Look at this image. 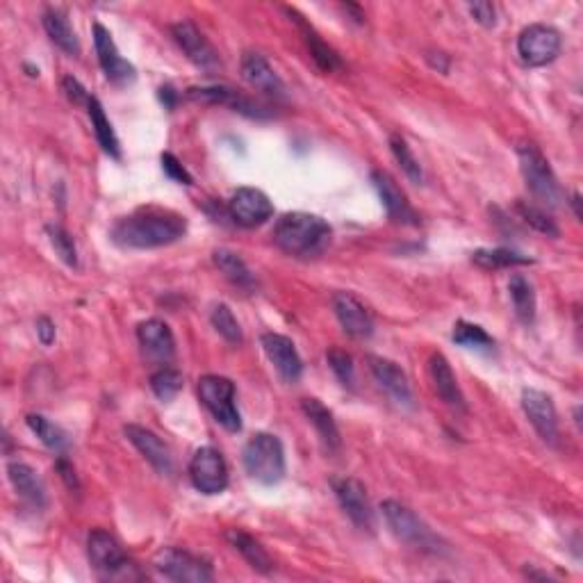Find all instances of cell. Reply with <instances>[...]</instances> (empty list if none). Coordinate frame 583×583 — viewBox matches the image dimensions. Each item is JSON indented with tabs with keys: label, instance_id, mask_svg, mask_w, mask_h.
I'll return each instance as SVG.
<instances>
[{
	"label": "cell",
	"instance_id": "5",
	"mask_svg": "<svg viewBox=\"0 0 583 583\" xmlns=\"http://www.w3.org/2000/svg\"><path fill=\"white\" fill-rule=\"evenodd\" d=\"M242 463L246 474L262 486H276L285 476V449L274 433H256L244 445Z\"/></svg>",
	"mask_w": 583,
	"mask_h": 583
},
{
	"label": "cell",
	"instance_id": "38",
	"mask_svg": "<svg viewBox=\"0 0 583 583\" xmlns=\"http://www.w3.org/2000/svg\"><path fill=\"white\" fill-rule=\"evenodd\" d=\"M451 340L456 344H461V347L467 349H492L495 347V340L490 338L486 333V328L470 324V322H456L454 326V335H451Z\"/></svg>",
	"mask_w": 583,
	"mask_h": 583
},
{
	"label": "cell",
	"instance_id": "46",
	"mask_svg": "<svg viewBox=\"0 0 583 583\" xmlns=\"http://www.w3.org/2000/svg\"><path fill=\"white\" fill-rule=\"evenodd\" d=\"M55 324H53V319L51 317H39L37 319V338L39 342L44 344V347H51V344L55 342Z\"/></svg>",
	"mask_w": 583,
	"mask_h": 583
},
{
	"label": "cell",
	"instance_id": "40",
	"mask_svg": "<svg viewBox=\"0 0 583 583\" xmlns=\"http://www.w3.org/2000/svg\"><path fill=\"white\" fill-rule=\"evenodd\" d=\"M515 210L520 212V217L524 221H527L529 226L536 228L538 233L549 235V237H558V235H561V231H558V226L554 224V219L549 217L543 208H536V205H529V203L520 201V203L515 205Z\"/></svg>",
	"mask_w": 583,
	"mask_h": 583
},
{
	"label": "cell",
	"instance_id": "32",
	"mask_svg": "<svg viewBox=\"0 0 583 583\" xmlns=\"http://www.w3.org/2000/svg\"><path fill=\"white\" fill-rule=\"evenodd\" d=\"M508 292H511V301L515 308V315L522 324H533L536 319V292L529 278L522 274H513L508 281Z\"/></svg>",
	"mask_w": 583,
	"mask_h": 583
},
{
	"label": "cell",
	"instance_id": "16",
	"mask_svg": "<svg viewBox=\"0 0 583 583\" xmlns=\"http://www.w3.org/2000/svg\"><path fill=\"white\" fill-rule=\"evenodd\" d=\"M522 410L540 438H543L547 445H556L558 442V413H556L552 397H549V394L543 390L524 388L522 390Z\"/></svg>",
	"mask_w": 583,
	"mask_h": 583
},
{
	"label": "cell",
	"instance_id": "47",
	"mask_svg": "<svg viewBox=\"0 0 583 583\" xmlns=\"http://www.w3.org/2000/svg\"><path fill=\"white\" fill-rule=\"evenodd\" d=\"M158 96H160V103L164 105L167 110H174L176 103H178V92L171 85H164L158 89Z\"/></svg>",
	"mask_w": 583,
	"mask_h": 583
},
{
	"label": "cell",
	"instance_id": "1",
	"mask_svg": "<svg viewBox=\"0 0 583 583\" xmlns=\"http://www.w3.org/2000/svg\"><path fill=\"white\" fill-rule=\"evenodd\" d=\"M187 233V219L178 212L144 208L133 215L119 219L112 228V242L121 249H160L176 244Z\"/></svg>",
	"mask_w": 583,
	"mask_h": 583
},
{
	"label": "cell",
	"instance_id": "27",
	"mask_svg": "<svg viewBox=\"0 0 583 583\" xmlns=\"http://www.w3.org/2000/svg\"><path fill=\"white\" fill-rule=\"evenodd\" d=\"M41 23H44L48 39H51L60 51L73 57L80 55V41H78L76 30L71 28L67 12L60 10V7H48L44 16H41Z\"/></svg>",
	"mask_w": 583,
	"mask_h": 583
},
{
	"label": "cell",
	"instance_id": "14",
	"mask_svg": "<svg viewBox=\"0 0 583 583\" xmlns=\"http://www.w3.org/2000/svg\"><path fill=\"white\" fill-rule=\"evenodd\" d=\"M94 46L98 55V64L112 85H130L137 78V71L126 57H121L117 44L110 35V30L103 23H94Z\"/></svg>",
	"mask_w": 583,
	"mask_h": 583
},
{
	"label": "cell",
	"instance_id": "21",
	"mask_svg": "<svg viewBox=\"0 0 583 583\" xmlns=\"http://www.w3.org/2000/svg\"><path fill=\"white\" fill-rule=\"evenodd\" d=\"M333 312L338 317L342 331L353 340H367L374 333V319L369 310L349 292L333 294Z\"/></svg>",
	"mask_w": 583,
	"mask_h": 583
},
{
	"label": "cell",
	"instance_id": "12",
	"mask_svg": "<svg viewBox=\"0 0 583 583\" xmlns=\"http://www.w3.org/2000/svg\"><path fill=\"white\" fill-rule=\"evenodd\" d=\"M331 488L335 492V497H338L344 515H347L360 531L374 533L376 520L363 483L358 479H351V476H342V479L331 481Z\"/></svg>",
	"mask_w": 583,
	"mask_h": 583
},
{
	"label": "cell",
	"instance_id": "22",
	"mask_svg": "<svg viewBox=\"0 0 583 583\" xmlns=\"http://www.w3.org/2000/svg\"><path fill=\"white\" fill-rule=\"evenodd\" d=\"M137 340L139 347L151 360L160 365H167L171 358L176 356V338L171 328L162 319H146L137 326Z\"/></svg>",
	"mask_w": 583,
	"mask_h": 583
},
{
	"label": "cell",
	"instance_id": "4",
	"mask_svg": "<svg viewBox=\"0 0 583 583\" xmlns=\"http://www.w3.org/2000/svg\"><path fill=\"white\" fill-rule=\"evenodd\" d=\"M87 556L92 568L103 581H139L144 574L139 572L135 561H130L117 538L108 531L94 529L87 536Z\"/></svg>",
	"mask_w": 583,
	"mask_h": 583
},
{
	"label": "cell",
	"instance_id": "37",
	"mask_svg": "<svg viewBox=\"0 0 583 583\" xmlns=\"http://www.w3.org/2000/svg\"><path fill=\"white\" fill-rule=\"evenodd\" d=\"M210 322L215 326V331L224 338L228 344H242L244 335H242V326L237 322L233 310L226 306V303H217L215 308H212V315H210Z\"/></svg>",
	"mask_w": 583,
	"mask_h": 583
},
{
	"label": "cell",
	"instance_id": "28",
	"mask_svg": "<svg viewBox=\"0 0 583 583\" xmlns=\"http://www.w3.org/2000/svg\"><path fill=\"white\" fill-rule=\"evenodd\" d=\"M226 540L231 543L235 552H240L246 563L251 565L253 570L260 574H272L274 572V561L272 556L267 554V549L262 547L256 538L249 536V533L242 529H231L226 531Z\"/></svg>",
	"mask_w": 583,
	"mask_h": 583
},
{
	"label": "cell",
	"instance_id": "26",
	"mask_svg": "<svg viewBox=\"0 0 583 583\" xmlns=\"http://www.w3.org/2000/svg\"><path fill=\"white\" fill-rule=\"evenodd\" d=\"M7 476H10V483L12 488L16 490V495H19L23 502L30 504L32 508H41L46 506V488L41 479L37 476V472L32 470L28 463H21V461H12L7 465Z\"/></svg>",
	"mask_w": 583,
	"mask_h": 583
},
{
	"label": "cell",
	"instance_id": "44",
	"mask_svg": "<svg viewBox=\"0 0 583 583\" xmlns=\"http://www.w3.org/2000/svg\"><path fill=\"white\" fill-rule=\"evenodd\" d=\"M62 87H64V92H67V98H69L71 103L85 105V108H87V101H89V98H92V96L87 94V89L82 87L76 78H73V76H67V78H64V82H62Z\"/></svg>",
	"mask_w": 583,
	"mask_h": 583
},
{
	"label": "cell",
	"instance_id": "15",
	"mask_svg": "<svg viewBox=\"0 0 583 583\" xmlns=\"http://www.w3.org/2000/svg\"><path fill=\"white\" fill-rule=\"evenodd\" d=\"M187 96L199 103L226 105V108H231L251 119L269 117V110L265 108V105H260L258 101H251L249 96L235 92L233 87H226V85H196L187 89Z\"/></svg>",
	"mask_w": 583,
	"mask_h": 583
},
{
	"label": "cell",
	"instance_id": "19",
	"mask_svg": "<svg viewBox=\"0 0 583 583\" xmlns=\"http://www.w3.org/2000/svg\"><path fill=\"white\" fill-rule=\"evenodd\" d=\"M372 183L374 190L379 192V199L383 203L385 212H388V219L394 224H404V226H417L420 224V215H417L413 205L408 203L406 194L399 190V185L394 183V178L383 169L372 171Z\"/></svg>",
	"mask_w": 583,
	"mask_h": 583
},
{
	"label": "cell",
	"instance_id": "6",
	"mask_svg": "<svg viewBox=\"0 0 583 583\" xmlns=\"http://www.w3.org/2000/svg\"><path fill=\"white\" fill-rule=\"evenodd\" d=\"M517 160H520L522 178L533 199L547 208H558L563 201V190L545 153L536 144H520L517 146Z\"/></svg>",
	"mask_w": 583,
	"mask_h": 583
},
{
	"label": "cell",
	"instance_id": "11",
	"mask_svg": "<svg viewBox=\"0 0 583 583\" xmlns=\"http://www.w3.org/2000/svg\"><path fill=\"white\" fill-rule=\"evenodd\" d=\"M226 210L233 224L242 228H258L274 217L272 199L256 187H240V190L233 192Z\"/></svg>",
	"mask_w": 583,
	"mask_h": 583
},
{
	"label": "cell",
	"instance_id": "25",
	"mask_svg": "<svg viewBox=\"0 0 583 583\" xmlns=\"http://www.w3.org/2000/svg\"><path fill=\"white\" fill-rule=\"evenodd\" d=\"M301 410H303V415L308 417V422L315 426L319 440H322V445L326 447L328 454H338L342 447V438H340V429L333 420L331 410H328L322 401L315 397L303 399Z\"/></svg>",
	"mask_w": 583,
	"mask_h": 583
},
{
	"label": "cell",
	"instance_id": "2",
	"mask_svg": "<svg viewBox=\"0 0 583 583\" xmlns=\"http://www.w3.org/2000/svg\"><path fill=\"white\" fill-rule=\"evenodd\" d=\"M333 228L324 217L310 212H287L274 226V242L292 258H319L328 249Z\"/></svg>",
	"mask_w": 583,
	"mask_h": 583
},
{
	"label": "cell",
	"instance_id": "39",
	"mask_svg": "<svg viewBox=\"0 0 583 583\" xmlns=\"http://www.w3.org/2000/svg\"><path fill=\"white\" fill-rule=\"evenodd\" d=\"M46 233H48V240H51V244H53V249L57 251V256L67 262L69 267H78L76 242H73V237L69 235L67 228H62L57 224H48Z\"/></svg>",
	"mask_w": 583,
	"mask_h": 583
},
{
	"label": "cell",
	"instance_id": "30",
	"mask_svg": "<svg viewBox=\"0 0 583 583\" xmlns=\"http://www.w3.org/2000/svg\"><path fill=\"white\" fill-rule=\"evenodd\" d=\"M87 114H89V121H92V128H94L98 146H101L103 153H108L110 158L119 160L121 158L119 137H117V133H114L108 114H105V110H103V103L98 101L96 96H92L87 101Z\"/></svg>",
	"mask_w": 583,
	"mask_h": 583
},
{
	"label": "cell",
	"instance_id": "9",
	"mask_svg": "<svg viewBox=\"0 0 583 583\" xmlns=\"http://www.w3.org/2000/svg\"><path fill=\"white\" fill-rule=\"evenodd\" d=\"M563 48V37L547 23H531L517 37V55L527 67H547Z\"/></svg>",
	"mask_w": 583,
	"mask_h": 583
},
{
	"label": "cell",
	"instance_id": "23",
	"mask_svg": "<svg viewBox=\"0 0 583 583\" xmlns=\"http://www.w3.org/2000/svg\"><path fill=\"white\" fill-rule=\"evenodd\" d=\"M242 78L249 82L253 89H258L260 94L272 96V98H285L287 96L285 82L272 69V64L267 62V57L262 53L246 51L242 55Z\"/></svg>",
	"mask_w": 583,
	"mask_h": 583
},
{
	"label": "cell",
	"instance_id": "31",
	"mask_svg": "<svg viewBox=\"0 0 583 583\" xmlns=\"http://www.w3.org/2000/svg\"><path fill=\"white\" fill-rule=\"evenodd\" d=\"M212 260H215L219 272L224 274L233 285L242 287V290H253V287H256V276H253L249 265H246V262L237 256L235 251L217 249L215 253H212Z\"/></svg>",
	"mask_w": 583,
	"mask_h": 583
},
{
	"label": "cell",
	"instance_id": "43",
	"mask_svg": "<svg viewBox=\"0 0 583 583\" xmlns=\"http://www.w3.org/2000/svg\"><path fill=\"white\" fill-rule=\"evenodd\" d=\"M467 10L474 16V21L479 23L483 28H495L497 26V10L492 3H486V0H481V3H470L467 5Z\"/></svg>",
	"mask_w": 583,
	"mask_h": 583
},
{
	"label": "cell",
	"instance_id": "42",
	"mask_svg": "<svg viewBox=\"0 0 583 583\" xmlns=\"http://www.w3.org/2000/svg\"><path fill=\"white\" fill-rule=\"evenodd\" d=\"M160 162H162V171L171 180H176V183H180V185H192L194 183L192 176H190V171H187L183 164H180V160L176 158L174 153H162Z\"/></svg>",
	"mask_w": 583,
	"mask_h": 583
},
{
	"label": "cell",
	"instance_id": "45",
	"mask_svg": "<svg viewBox=\"0 0 583 583\" xmlns=\"http://www.w3.org/2000/svg\"><path fill=\"white\" fill-rule=\"evenodd\" d=\"M55 470L60 472V476H62V481L67 483V488L69 490H80V481H78V474H76V467H73L67 458H64V454L57 458V463H55Z\"/></svg>",
	"mask_w": 583,
	"mask_h": 583
},
{
	"label": "cell",
	"instance_id": "7",
	"mask_svg": "<svg viewBox=\"0 0 583 583\" xmlns=\"http://www.w3.org/2000/svg\"><path fill=\"white\" fill-rule=\"evenodd\" d=\"M196 392H199L201 404L208 408V413L215 417L217 424L231 433L242 431V415L235 404V383L231 379L219 374H208L199 379Z\"/></svg>",
	"mask_w": 583,
	"mask_h": 583
},
{
	"label": "cell",
	"instance_id": "36",
	"mask_svg": "<svg viewBox=\"0 0 583 583\" xmlns=\"http://www.w3.org/2000/svg\"><path fill=\"white\" fill-rule=\"evenodd\" d=\"M390 149L394 160L399 162V167L404 169V174L413 180L415 185H422L424 183V171H422V164L420 160L415 158V153L410 151L408 142L401 135H390Z\"/></svg>",
	"mask_w": 583,
	"mask_h": 583
},
{
	"label": "cell",
	"instance_id": "20",
	"mask_svg": "<svg viewBox=\"0 0 583 583\" xmlns=\"http://www.w3.org/2000/svg\"><path fill=\"white\" fill-rule=\"evenodd\" d=\"M260 344L262 349H265L269 363L274 365L278 376H281L285 383H297L301 379L303 360L290 338H285L281 333H265L260 338Z\"/></svg>",
	"mask_w": 583,
	"mask_h": 583
},
{
	"label": "cell",
	"instance_id": "33",
	"mask_svg": "<svg viewBox=\"0 0 583 583\" xmlns=\"http://www.w3.org/2000/svg\"><path fill=\"white\" fill-rule=\"evenodd\" d=\"M26 422L30 426V431L35 433L48 449L57 451V454H64V451L69 449V435L64 433V429H60L55 422L48 420V417L32 413L26 417Z\"/></svg>",
	"mask_w": 583,
	"mask_h": 583
},
{
	"label": "cell",
	"instance_id": "48",
	"mask_svg": "<svg viewBox=\"0 0 583 583\" xmlns=\"http://www.w3.org/2000/svg\"><path fill=\"white\" fill-rule=\"evenodd\" d=\"M572 208H574V215H577V219H581V196L579 194L572 196Z\"/></svg>",
	"mask_w": 583,
	"mask_h": 583
},
{
	"label": "cell",
	"instance_id": "17",
	"mask_svg": "<svg viewBox=\"0 0 583 583\" xmlns=\"http://www.w3.org/2000/svg\"><path fill=\"white\" fill-rule=\"evenodd\" d=\"M123 433H126L130 445H133L139 454L149 461V465L155 472L162 476H171L176 472L174 454H171L169 445L160 438L158 433H153L151 429H146V426H139V424H128L126 429H123Z\"/></svg>",
	"mask_w": 583,
	"mask_h": 583
},
{
	"label": "cell",
	"instance_id": "24",
	"mask_svg": "<svg viewBox=\"0 0 583 583\" xmlns=\"http://www.w3.org/2000/svg\"><path fill=\"white\" fill-rule=\"evenodd\" d=\"M429 372H431V381H433V390L438 397L445 401L449 408L458 410V413H465L467 404H465V394L458 385V379L451 369L449 360L442 356V353H433L429 360Z\"/></svg>",
	"mask_w": 583,
	"mask_h": 583
},
{
	"label": "cell",
	"instance_id": "35",
	"mask_svg": "<svg viewBox=\"0 0 583 583\" xmlns=\"http://www.w3.org/2000/svg\"><path fill=\"white\" fill-rule=\"evenodd\" d=\"M151 390L155 397H158L162 404H169L178 397V392L183 390V374L174 367H162L158 372L151 374Z\"/></svg>",
	"mask_w": 583,
	"mask_h": 583
},
{
	"label": "cell",
	"instance_id": "34",
	"mask_svg": "<svg viewBox=\"0 0 583 583\" xmlns=\"http://www.w3.org/2000/svg\"><path fill=\"white\" fill-rule=\"evenodd\" d=\"M474 265H479L481 269H508V267H522V265H533V260L529 256H522L513 249H476L472 253Z\"/></svg>",
	"mask_w": 583,
	"mask_h": 583
},
{
	"label": "cell",
	"instance_id": "8",
	"mask_svg": "<svg viewBox=\"0 0 583 583\" xmlns=\"http://www.w3.org/2000/svg\"><path fill=\"white\" fill-rule=\"evenodd\" d=\"M153 568L164 579L178 583H208L215 579V570H212V565L205 558L176 547L160 549L153 558Z\"/></svg>",
	"mask_w": 583,
	"mask_h": 583
},
{
	"label": "cell",
	"instance_id": "10",
	"mask_svg": "<svg viewBox=\"0 0 583 583\" xmlns=\"http://www.w3.org/2000/svg\"><path fill=\"white\" fill-rule=\"evenodd\" d=\"M190 479L203 495H221L228 488V465L215 447H201L190 461Z\"/></svg>",
	"mask_w": 583,
	"mask_h": 583
},
{
	"label": "cell",
	"instance_id": "13",
	"mask_svg": "<svg viewBox=\"0 0 583 583\" xmlns=\"http://www.w3.org/2000/svg\"><path fill=\"white\" fill-rule=\"evenodd\" d=\"M171 37H174L178 48L185 53V57L194 64V67H199L203 71H215L221 67L215 46L205 39L203 32L196 28L192 21L174 23V26H171Z\"/></svg>",
	"mask_w": 583,
	"mask_h": 583
},
{
	"label": "cell",
	"instance_id": "18",
	"mask_svg": "<svg viewBox=\"0 0 583 583\" xmlns=\"http://www.w3.org/2000/svg\"><path fill=\"white\" fill-rule=\"evenodd\" d=\"M369 372H372L374 381L379 383V388L388 394L394 404L404 406V408H415V397L413 388H410V381L404 369H401L394 360L381 358V356H367Z\"/></svg>",
	"mask_w": 583,
	"mask_h": 583
},
{
	"label": "cell",
	"instance_id": "3",
	"mask_svg": "<svg viewBox=\"0 0 583 583\" xmlns=\"http://www.w3.org/2000/svg\"><path fill=\"white\" fill-rule=\"evenodd\" d=\"M381 511L385 517V524H388L390 531L394 533V538L401 540L404 545L424 554L445 552V545H442L438 533H433L429 524H426L415 511H410L406 504L397 502V499H385L381 504Z\"/></svg>",
	"mask_w": 583,
	"mask_h": 583
},
{
	"label": "cell",
	"instance_id": "41",
	"mask_svg": "<svg viewBox=\"0 0 583 583\" xmlns=\"http://www.w3.org/2000/svg\"><path fill=\"white\" fill-rule=\"evenodd\" d=\"M326 360H328V365H331L333 374L338 376V381L344 385V388H353V383H356V365H353L351 353H347L344 349L333 347V349H328Z\"/></svg>",
	"mask_w": 583,
	"mask_h": 583
},
{
	"label": "cell",
	"instance_id": "29",
	"mask_svg": "<svg viewBox=\"0 0 583 583\" xmlns=\"http://www.w3.org/2000/svg\"><path fill=\"white\" fill-rule=\"evenodd\" d=\"M287 12H290V16H294V21H297V26L301 28L303 39H306V44L310 48V55H312V60L317 62V67L322 71H326V73L338 71L342 67L340 55L326 44V41L322 39V35H319V32L312 28L308 21H303V16H299L294 10H287Z\"/></svg>",
	"mask_w": 583,
	"mask_h": 583
}]
</instances>
